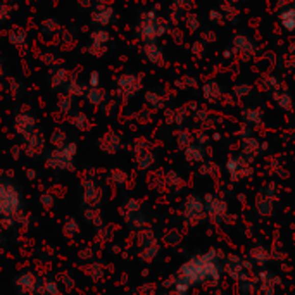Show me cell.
<instances>
[{"label": "cell", "instance_id": "1", "mask_svg": "<svg viewBox=\"0 0 295 295\" xmlns=\"http://www.w3.org/2000/svg\"><path fill=\"white\" fill-rule=\"evenodd\" d=\"M21 193L9 180H0V219H12L21 211Z\"/></svg>", "mask_w": 295, "mask_h": 295}, {"label": "cell", "instance_id": "2", "mask_svg": "<svg viewBox=\"0 0 295 295\" xmlns=\"http://www.w3.org/2000/svg\"><path fill=\"white\" fill-rule=\"evenodd\" d=\"M167 31V22L159 17L154 11L143 12L137 26V36L143 43L157 42L159 36H162Z\"/></svg>", "mask_w": 295, "mask_h": 295}, {"label": "cell", "instance_id": "3", "mask_svg": "<svg viewBox=\"0 0 295 295\" xmlns=\"http://www.w3.org/2000/svg\"><path fill=\"white\" fill-rule=\"evenodd\" d=\"M76 151H78V145L75 142H67L64 147L54 149L47 156V166L61 171L72 169V159L76 156Z\"/></svg>", "mask_w": 295, "mask_h": 295}, {"label": "cell", "instance_id": "4", "mask_svg": "<svg viewBox=\"0 0 295 295\" xmlns=\"http://www.w3.org/2000/svg\"><path fill=\"white\" fill-rule=\"evenodd\" d=\"M142 75H131V72H122L117 76L116 80V92L121 99L128 101V99L135 97V93L140 92L142 88Z\"/></svg>", "mask_w": 295, "mask_h": 295}, {"label": "cell", "instance_id": "5", "mask_svg": "<svg viewBox=\"0 0 295 295\" xmlns=\"http://www.w3.org/2000/svg\"><path fill=\"white\" fill-rule=\"evenodd\" d=\"M90 21H92V24L99 26V28H106V26H111L112 22L116 21L114 7H111L106 2L93 4L92 12H90Z\"/></svg>", "mask_w": 295, "mask_h": 295}, {"label": "cell", "instance_id": "6", "mask_svg": "<svg viewBox=\"0 0 295 295\" xmlns=\"http://www.w3.org/2000/svg\"><path fill=\"white\" fill-rule=\"evenodd\" d=\"M24 111L19 112L16 117H14V128H16V133L21 135L22 138H28L30 135L35 133V126H36V119L35 116H31L26 107H22Z\"/></svg>", "mask_w": 295, "mask_h": 295}, {"label": "cell", "instance_id": "7", "mask_svg": "<svg viewBox=\"0 0 295 295\" xmlns=\"http://www.w3.org/2000/svg\"><path fill=\"white\" fill-rule=\"evenodd\" d=\"M42 283H43V280H40L38 276L33 273H22L17 276V280H16L17 288H19V292H22V293H40Z\"/></svg>", "mask_w": 295, "mask_h": 295}, {"label": "cell", "instance_id": "8", "mask_svg": "<svg viewBox=\"0 0 295 295\" xmlns=\"http://www.w3.org/2000/svg\"><path fill=\"white\" fill-rule=\"evenodd\" d=\"M143 56L149 62L156 66H162L164 64V56H162V48L159 47L157 42L152 43H143Z\"/></svg>", "mask_w": 295, "mask_h": 295}, {"label": "cell", "instance_id": "9", "mask_svg": "<svg viewBox=\"0 0 295 295\" xmlns=\"http://www.w3.org/2000/svg\"><path fill=\"white\" fill-rule=\"evenodd\" d=\"M71 72L66 69V67H52V72H51V88L52 90H59V88H64L67 80H69Z\"/></svg>", "mask_w": 295, "mask_h": 295}, {"label": "cell", "instance_id": "10", "mask_svg": "<svg viewBox=\"0 0 295 295\" xmlns=\"http://www.w3.org/2000/svg\"><path fill=\"white\" fill-rule=\"evenodd\" d=\"M101 147L104 149L106 152H117L121 147V138L116 131H107L106 135L101 138Z\"/></svg>", "mask_w": 295, "mask_h": 295}, {"label": "cell", "instance_id": "11", "mask_svg": "<svg viewBox=\"0 0 295 295\" xmlns=\"http://www.w3.org/2000/svg\"><path fill=\"white\" fill-rule=\"evenodd\" d=\"M64 88H66V93L69 95V97H83V95L87 93V90H88L78 80V76H76V75L69 76V80H67V83H66Z\"/></svg>", "mask_w": 295, "mask_h": 295}, {"label": "cell", "instance_id": "12", "mask_svg": "<svg viewBox=\"0 0 295 295\" xmlns=\"http://www.w3.org/2000/svg\"><path fill=\"white\" fill-rule=\"evenodd\" d=\"M85 97H87V101L90 106H93V107H101L104 102L107 101V93H106V90L101 88V87H97V88H88L87 90V93H85Z\"/></svg>", "mask_w": 295, "mask_h": 295}, {"label": "cell", "instance_id": "13", "mask_svg": "<svg viewBox=\"0 0 295 295\" xmlns=\"http://www.w3.org/2000/svg\"><path fill=\"white\" fill-rule=\"evenodd\" d=\"M59 31H61V24H59V21L54 19V17H47V19H43L42 24H40V33H42L45 38H54Z\"/></svg>", "mask_w": 295, "mask_h": 295}, {"label": "cell", "instance_id": "14", "mask_svg": "<svg viewBox=\"0 0 295 295\" xmlns=\"http://www.w3.org/2000/svg\"><path fill=\"white\" fill-rule=\"evenodd\" d=\"M24 140H26V152L30 156H35V154H38L43 149V137L40 133H36V131Z\"/></svg>", "mask_w": 295, "mask_h": 295}, {"label": "cell", "instance_id": "15", "mask_svg": "<svg viewBox=\"0 0 295 295\" xmlns=\"http://www.w3.org/2000/svg\"><path fill=\"white\" fill-rule=\"evenodd\" d=\"M26 40H28V33H26V30L19 28V26H14L9 31V42L16 45V47H22L26 43Z\"/></svg>", "mask_w": 295, "mask_h": 295}, {"label": "cell", "instance_id": "16", "mask_svg": "<svg viewBox=\"0 0 295 295\" xmlns=\"http://www.w3.org/2000/svg\"><path fill=\"white\" fill-rule=\"evenodd\" d=\"M90 42L93 43H101V45H107L111 42V33L106 28H97L90 33Z\"/></svg>", "mask_w": 295, "mask_h": 295}, {"label": "cell", "instance_id": "17", "mask_svg": "<svg viewBox=\"0 0 295 295\" xmlns=\"http://www.w3.org/2000/svg\"><path fill=\"white\" fill-rule=\"evenodd\" d=\"M71 125L78 130H87L90 126V121L85 112H76V114L71 116Z\"/></svg>", "mask_w": 295, "mask_h": 295}, {"label": "cell", "instance_id": "18", "mask_svg": "<svg viewBox=\"0 0 295 295\" xmlns=\"http://www.w3.org/2000/svg\"><path fill=\"white\" fill-rule=\"evenodd\" d=\"M280 19H281V24H283L285 28L293 31L295 30V9H288V11L281 12Z\"/></svg>", "mask_w": 295, "mask_h": 295}, {"label": "cell", "instance_id": "19", "mask_svg": "<svg viewBox=\"0 0 295 295\" xmlns=\"http://www.w3.org/2000/svg\"><path fill=\"white\" fill-rule=\"evenodd\" d=\"M57 109L62 112V114H69L71 109H72V97H69L67 93L59 95V99H57Z\"/></svg>", "mask_w": 295, "mask_h": 295}, {"label": "cell", "instance_id": "20", "mask_svg": "<svg viewBox=\"0 0 295 295\" xmlns=\"http://www.w3.org/2000/svg\"><path fill=\"white\" fill-rule=\"evenodd\" d=\"M40 61H42L43 64L48 66V67H57L62 62V59L59 57V56H56L54 52H42V56H40Z\"/></svg>", "mask_w": 295, "mask_h": 295}, {"label": "cell", "instance_id": "21", "mask_svg": "<svg viewBox=\"0 0 295 295\" xmlns=\"http://www.w3.org/2000/svg\"><path fill=\"white\" fill-rule=\"evenodd\" d=\"M40 293H43V295H61V290H59L56 281L45 280L42 283V290H40Z\"/></svg>", "mask_w": 295, "mask_h": 295}, {"label": "cell", "instance_id": "22", "mask_svg": "<svg viewBox=\"0 0 295 295\" xmlns=\"http://www.w3.org/2000/svg\"><path fill=\"white\" fill-rule=\"evenodd\" d=\"M87 52L92 54V56H95V57H102L104 54L107 52V45H101V43L90 42V43L87 45Z\"/></svg>", "mask_w": 295, "mask_h": 295}, {"label": "cell", "instance_id": "23", "mask_svg": "<svg viewBox=\"0 0 295 295\" xmlns=\"http://www.w3.org/2000/svg\"><path fill=\"white\" fill-rule=\"evenodd\" d=\"M51 142L54 143V147H56V149L64 147V145L67 143L66 133H64V131H61V130H56V131L52 133V137H51Z\"/></svg>", "mask_w": 295, "mask_h": 295}, {"label": "cell", "instance_id": "24", "mask_svg": "<svg viewBox=\"0 0 295 295\" xmlns=\"http://www.w3.org/2000/svg\"><path fill=\"white\" fill-rule=\"evenodd\" d=\"M145 101H147V104L151 106L152 109H159L162 106V101H161V97L156 93V92H147L145 93Z\"/></svg>", "mask_w": 295, "mask_h": 295}, {"label": "cell", "instance_id": "25", "mask_svg": "<svg viewBox=\"0 0 295 295\" xmlns=\"http://www.w3.org/2000/svg\"><path fill=\"white\" fill-rule=\"evenodd\" d=\"M21 88H22V83L19 78H11L9 80V92H11L12 97H19L21 93Z\"/></svg>", "mask_w": 295, "mask_h": 295}, {"label": "cell", "instance_id": "26", "mask_svg": "<svg viewBox=\"0 0 295 295\" xmlns=\"http://www.w3.org/2000/svg\"><path fill=\"white\" fill-rule=\"evenodd\" d=\"M12 16V7L7 4L0 2V22H7Z\"/></svg>", "mask_w": 295, "mask_h": 295}, {"label": "cell", "instance_id": "27", "mask_svg": "<svg viewBox=\"0 0 295 295\" xmlns=\"http://www.w3.org/2000/svg\"><path fill=\"white\" fill-rule=\"evenodd\" d=\"M88 85H90V88H97V87H101V75H99L97 71H92V72H90V76H88Z\"/></svg>", "mask_w": 295, "mask_h": 295}, {"label": "cell", "instance_id": "28", "mask_svg": "<svg viewBox=\"0 0 295 295\" xmlns=\"http://www.w3.org/2000/svg\"><path fill=\"white\" fill-rule=\"evenodd\" d=\"M102 106H104V112H106V114H111V112H114L117 102L116 101H106Z\"/></svg>", "mask_w": 295, "mask_h": 295}, {"label": "cell", "instance_id": "29", "mask_svg": "<svg viewBox=\"0 0 295 295\" xmlns=\"http://www.w3.org/2000/svg\"><path fill=\"white\" fill-rule=\"evenodd\" d=\"M93 4H95V0H78V6H80V7H85V9L93 7Z\"/></svg>", "mask_w": 295, "mask_h": 295}, {"label": "cell", "instance_id": "30", "mask_svg": "<svg viewBox=\"0 0 295 295\" xmlns=\"http://www.w3.org/2000/svg\"><path fill=\"white\" fill-rule=\"evenodd\" d=\"M64 40H66V42H64V45H66V47H67V45H69V47H71V45L72 43H75V35H72V33H64Z\"/></svg>", "mask_w": 295, "mask_h": 295}, {"label": "cell", "instance_id": "31", "mask_svg": "<svg viewBox=\"0 0 295 295\" xmlns=\"http://www.w3.org/2000/svg\"><path fill=\"white\" fill-rule=\"evenodd\" d=\"M4 78V64H2V61H0V80Z\"/></svg>", "mask_w": 295, "mask_h": 295}, {"label": "cell", "instance_id": "32", "mask_svg": "<svg viewBox=\"0 0 295 295\" xmlns=\"http://www.w3.org/2000/svg\"><path fill=\"white\" fill-rule=\"evenodd\" d=\"M95 2H97V0H95Z\"/></svg>", "mask_w": 295, "mask_h": 295}]
</instances>
